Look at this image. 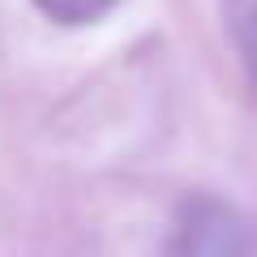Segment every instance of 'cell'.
Listing matches in <instances>:
<instances>
[{"instance_id": "obj_1", "label": "cell", "mask_w": 257, "mask_h": 257, "mask_svg": "<svg viewBox=\"0 0 257 257\" xmlns=\"http://www.w3.org/2000/svg\"><path fill=\"white\" fill-rule=\"evenodd\" d=\"M172 257H253L248 219L219 197H189L172 227Z\"/></svg>"}, {"instance_id": "obj_2", "label": "cell", "mask_w": 257, "mask_h": 257, "mask_svg": "<svg viewBox=\"0 0 257 257\" xmlns=\"http://www.w3.org/2000/svg\"><path fill=\"white\" fill-rule=\"evenodd\" d=\"M120 0H35V9L43 18L60 22V26H86V22H99L103 13H111Z\"/></svg>"}, {"instance_id": "obj_3", "label": "cell", "mask_w": 257, "mask_h": 257, "mask_svg": "<svg viewBox=\"0 0 257 257\" xmlns=\"http://www.w3.org/2000/svg\"><path fill=\"white\" fill-rule=\"evenodd\" d=\"M236 39H240V56H244L248 73L257 77V0H248V9L236 22Z\"/></svg>"}]
</instances>
